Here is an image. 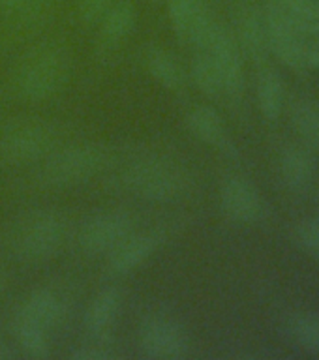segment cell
I'll return each mask as SVG.
<instances>
[{
  "mask_svg": "<svg viewBox=\"0 0 319 360\" xmlns=\"http://www.w3.org/2000/svg\"><path fill=\"white\" fill-rule=\"evenodd\" d=\"M118 308H120V292L115 287H107L98 292L85 315V325L90 334L96 338L106 336L113 321L117 319Z\"/></svg>",
  "mask_w": 319,
  "mask_h": 360,
  "instance_id": "cell-19",
  "label": "cell"
},
{
  "mask_svg": "<svg viewBox=\"0 0 319 360\" xmlns=\"http://www.w3.org/2000/svg\"><path fill=\"white\" fill-rule=\"evenodd\" d=\"M72 359L75 360H111L115 359L113 349L106 343H87L83 347L73 351Z\"/></svg>",
  "mask_w": 319,
  "mask_h": 360,
  "instance_id": "cell-28",
  "label": "cell"
},
{
  "mask_svg": "<svg viewBox=\"0 0 319 360\" xmlns=\"http://www.w3.org/2000/svg\"><path fill=\"white\" fill-rule=\"evenodd\" d=\"M8 356H11V353L8 351V345L4 343V340L0 338V360L8 359Z\"/></svg>",
  "mask_w": 319,
  "mask_h": 360,
  "instance_id": "cell-31",
  "label": "cell"
},
{
  "mask_svg": "<svg viewBox=\"0 0 319 360\" xmlns=\"http://www.w3.org/2000/svg\"><path fill=\"white\" fill-rule=\"evenodd\" d=\"M237 32L239 45L256 64H265L269 45L265 34L263 15L252 4H241L237 10Z\"/></svg>",
  "mask_w": 319,
  "mask_h": 360,
  "instance_id": "cell-13",
  "label": "cell"
},
{
  "mask_svg": "<svg viewBox=\"0 0 319 360\" xmlns=\"http://www.w3.org/2000/svg\"><path fill=\"white\" fill-rule=\"evenodd\" d=\"M143 62L149 75L165 90L179 92L184 86V70L171 51L158 45H149L143 55Z\"/></svg>",
  "mask_w": 319,
  "mask_h": 360,
  "instance_id": "cell-15",
  "label": "cell"
},
{
  "mask_svg": "<svg viewBox=\"0 0 319 360\" xmlns=\"http://www.w3.org/2000/svg\"><path fill=\"white\" fill-rule=\"evenodd\" d=\"M168 17L177 38L197 51L207 47L218 25L203 0H168Z\"/></svg>",
  "mask_w": 319,
  "mask_h": 360,
  "instance_id": "cell-8",
  "label": "cell"
},
{
  "mask_svg": "<svg viewBox=\"0 0 319 360\" xmlns=\"http://www.w3.org/2000/svg\"><path fill=\"white\" fill-rule=\"evenodd\" d=\"M160 246V236L154 233H143V235H130L124 242H120L111 253L109 259V270L115 276L132 274L134 270L149 261L156 253Z\"/></svg>",
  "mask_w": 319,
  "mask_h": 360,
  "instance_id": "cell-12",
  "label": "cell"
},
{
  "mask_svg": "<svg viewBox=\"0 0 319 360\" xmlns=\"http://www.w3.org/2000/svg\"><path fill=\"white\" fill-rule=\"evenodd\" d=\"M66 225L55 212H38L19 227L15 250L27 261H47L64 244Z\"/></svg>",
  "mask_w": 319,
  "mask_h": 360,
  "instance_id": "cell-5",
  "label": "cell"
},
{
  "mask_svg": "<svg viewBox=\"0 0 319 360\" xmlns=\"http://www.w3.org/2000/svg\"><path fill=\"white\" fill-rule=\"evenodd\" d=\"M220 205L237 224H256L263 216V201L256 186L242 176H231L220 190Z\"/></svg>",
  "mask_w": 319,
  "mask_h": 360,
  "instance_id": "cell-11",
  "label": "cell"
},
{
  "mask_svg": "<svg viewBox=\"0 0 319 360\" xmlns=\"http://www.w3.org/2000/svg\"><path fill=\"white\" fill-rule=\"evenodd\" d=\"M124 186L141 199L168 202L188 191L190 179L182 167L163 158H145L132 163L123 179Z\"/></svg>",
  "mask_w": 319,
  "mask_h": 360,
  "instance_id": "cell-3",
  "label": "cell"
},
{
  "mask_svg": "<svg viewBox=\"0 0 319 360\" xmlns=\"http://www.w3.org/2000/svg\"><path fill=\"white\" fill-rule=\"evenodd\" d=\"M55 126L47 122H23L10 128L0 139V154L10 163L25 165L44 160L55 150Z\"/></svg>",
  "mask_w": 319,
  "mask_h": 360,
  "instance_id": "cell-4",
  "label": "cell"
},
{
  "mask_svg": "<svg viewBox=\"0 0 319 360\" xmlns=\"http://www.w3.org/2000/svg\"><path fill=\"white\" fill-rule=\"evenodd\" d=\"M0 289H2V274H0Z\"/></svg>",
  "mask_w": 319,
  "mask_h": 360,
  "instance_id": "cell-32",
  "label": "cell"
},
{
  "mask_svg": "<svg viewBox=\"0 0 319 360\" xmlns=\"http://www.w3.org/2000/svg\"><path fill=\"white\" fill-rule=\"evenodd\" d=\"M304 62L306 70H319V36H312L310 41H304Z\"/></svg>",
  "mask_w": 319,
  "mask_h": 360,
  "instance_id": "cell-29",
  "label": "cell"
},
{
  "mask_svg": "<svg viewBox=\"0 0 319 360\" xmlns=\"http://www.w3.org/2000/svg\"><path fill=\"white\" fill-rule=\"evenodd\" d=\"M287 11V10H286ZM293 25L304 38L319 36V0H308L295 10L287 11Z\"/></svg>",
  "mask_w": 319,
  "mask_h": 360,
  "instance_id": "cell-25",
  "label": "cell"
},
{
  "mask_svg": "<svg viewBox=\"0 0 319 360\" xmlns=\"http://www.w3.org/2000/svg\"><path fill=\"white\" fill-rule=\"evenodd\" d=\"M134 231V218L124 210H106L94 214L81 227L79 246L89 255L113 252Z\"/></svg>",
  "mask_w": 319,
  "mask_h": 360,
  "instance_id": "cell-7",
  "label": "cell"
},
{
  "mask_svg": "<svg viewBox=\"0 0 319 360\" xmlns=\"http://www.w3.org/2000/svg\"><path fill=\"white\" fill-rule=\"evenodd\" d=\"M111 163V150L98 143H79L53 150L45 158L42 180L53 188L83 184Z\"/></svg>",
  "mask_w": 319,
  "mask_h": 360,
  "instance_id": "cell-2",
  "label": "cell"
},
{
  "mask_svg": "<svg viewBox=\"0 0 319 360\" xmlns=\"http://www.w3.org/2000/svg\"><path fill=\"white\" fill-rule=\"evenodd\" d=\"M70 73L72 58L64 45H39L17 68L15 92L27 101L49 100L66 86Z\"/></svg>",
  "mask_w": 319,
  "mask_h": 360,
  "instance_id": "cell-1",
  "label": "cell"
},
{
  "mask_svg": "<svg viewBox=\"0 0 319 360\" xmlns=\"http://www.w3.org/2000/svg\"><path fill=\"white\" fill-rule=\"evenodd\" d=\"M27 4L28 0H0V10L10 15H15V13H23Z\"/></svg>",
  "mask_w": 319,
  "mask_h": 360,
  "instance_id": "cell-30",
  "label": "cell"
},
{
  "mask_svg": "<svg viewBox=\"0 0 319 360\" xmlns=\"http://www.w3.org/2000/svg\"><path fill=\"white\" fill-rule=\"evenodd\" d=\"M64 308L61 298L49 289H36L27 297L19 309V317L32 321L45 330H49L62 319Z\"/></svg>",
  "mask_w": 319,
  "mask_h": 360,
  "instance_id": "cell-18",
  "label": "cell"
},
{
  "mask_svg": "<svg viewBox=\"0 0 319 360\" xmlns=\"http://www.w3.org/2000/svg\"><path fill=\"white\" fill-rule=\"evenodd\" d=\"M186 126L192 135L205 145L225 148L230 145L225 124L220 112L211 105H197L186 115Z\"/></svg>",
  "mask_w": 319,
  "mask_h": 360,
  "instance_id": "cell-17",
  "label": "cell"
},
{
  "mask_svg": "<svg viewBox=\"0 0 319 360\" xmlns=\"http://www.w3.org/2000/svg\"><path fill=\"white\" fill-rule=\"evenodd\" d=\"M280 173L284 184L295 193L306 191L315 174V160L306 146L292 145L282 152Z\"/></svg>",
  "mask_w": 319,
  "mask_h": 360,
  "instance_id": "cell-14",
  "label": "cell"
},
{
  "mask_svg": "<svg viewBox=\"0 0 319 360\" xmlns=\"http://www.w3.org/2000/svg\"><path fill=\"white\" fill-rule=\"evenodd\" d=\"M192 79L203 94L208 98H218L224 94V83L222 75L216 66V62L208 51H197V55L192 60Z\"/></svg>",
  "mask_w": 319,
  "mask_h": 360,
  "instance_id": "cell-23",
  "label": "cell"
},
{
  "mask_svg": "<svg viewBox=\"0 0 319 360\" xmlns=\"http://www.w3.org/2000/svg\"><path fill=\"white\" fill-rule=\"evenodd\" d=\"M289 336L299 347L310 354H319V314L303 311L293 315L287 325Z\"/></svg>",
  "mask_w": 319,
  "mask_h": 360,
  "instance_id": "cell-24",
  "label": "cell"
},
{
  "mask_svg": "<svg viewBox=\"0 0 319 360\" xmlns=\"http://www.w3.org/2000/svg\"><path fill=\"white\" fill-rule=\"evenodd\" d=\"M117 0H81L79 2V19L85 25H94L100 22V19L111 10V6Z\"/></svg>",
  "mask_w": 319,
  "mask_h": 360,
  "instance_id": "cell-27",
  "label": "cell"
},
{
  "mask_svg": "<svg viewBox=\"0 0 319 360\" xmlns=\"http://www.w3.org/2000/svg\"><path fill=\"white\" fill-rule=\"evenodd\" d=\"M256 100L261 115L267 120H276L282 115L284 100H286V90L284 81L275 70H261L256 83Z\"/></svg>",
  "mask_w": 319,
  "mask_h": 360,
  "instance_id": "cell-20",
  "label": "cell"
},
{
  "mask_svg": "<svg viewBox=\"0 0 319 360\" xmlns=\"http://www.w3.org/2000/svg\"><path fill=\"white\" fill-rule=\"evenodd\" d=\"M15 342L25 356L28 359H47L51 354V343L47 338V330L32 321L23 319L17 315L13 326Z\"/></svg>",
  "mask_w": 319,
  "mask_h": 360,
  "instance_id": "cell-22",
  "label": "cell"
},
{
  "mask_svg": "<svg viewBox=\"0 0 319 360\" xmlns=\"http://www.w3.org/2000/svg\"><path fill=\"white\" fill-rule=\"evenodd\" d=\"M141 349L151 359H182L190 351L188 332L171 319H151L141 328Z\"/></svg>",
  "mask_w": 319,
  "mask_h": 360,
  "instance_id": "cell-10",
  "label": "cell"
},
{
  "mask_svg": "<svg viewBox=\"0 0 319 360\" xmlns=\"http://www.w3.org/2000/svg\"><path fill=\"white\" fill-rule=\"evenodd\" d=\"M265 34L269 51L293 72L306 70L304 62V36L293 25L292 17L284 8L270 2L263 15Z\"/></svg>",
  "mask_w": 319,
  "mask_h": 360,
  "instance_id": "cell-6",
  "label": "cell"
},
{
  "mask_svg": "<svg viewBox=\"0 0 319 360\" xmlns=\"http://www.w3.org/2000/svg\"><path fill=\"white\" fill-rule=\"evenodd\" d=\"M203 51H208L218 66L224 83V94L239 100L244 94V66H242L241 45L235 36L218 22Z\"/></svg>",
  "mask_w": 319,
  "mask_h": 360,
  "instance_id": "cell-9",
  "label": "cell"
},
{
  "mask_svg": "<svg viewBox=\"0 0 319 360\" xmlns=\"http://www.w3.org/2000/svg\"><path fill=\"white\" fill-rule=\"evenodd\" d=\"M293 129L310 150H319V105L310 100H297L289 111Z\"/></svg>",
  "mask_w": 319,
  "mask_h": 360,
  "instance_id": "cell-21",
  "label": "cell"
},
{
  "mask_svg": "<svg viewBox=\"0 0 319 360\" xmlns=\"http://www.w3.org/2000/svg\"><path fill=\"white\" fill-rule=\"evenodd\" d=\"M135 6L130 0H117L111 10L100 19V45L113 49L128 38L135 27Z\"/></svg>",
  "mask_w": 319,
  "mask_h": 360,
  "instance_id": "cell-16",
  "label": "cell"
},
{
  "mask_svg": "<svg viewBox=\"0 0 319 360\" xmlns=\"http://www.w3.org/2000/svg\"><path fill=\"white\" fill-rule=\"evenodd\" d=\"M295 236H297L299 246L319 263V218L301 221Z\"/></svg>",
  "mask_w": 319,
  "mask_h": 360,
  "instance_id": "cell-26",
  "label": "cell"
}]
</instances>
